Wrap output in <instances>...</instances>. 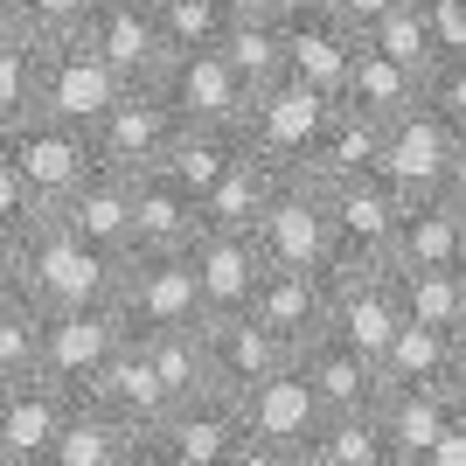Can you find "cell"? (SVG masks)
Returning a JSON list of instances; mask_svg holds the SVG:
<instances>
[{
  "instance_id": "obj_1",
  "label": "cell",
  "mask_w": 466,
  "mask_h": 466,
  "mask_svg": "<svg viewBox=\"0 0 466 466\" xmlns=\"http://www.w3.org/2000/svg\"><path fill=\"white\" fill-rule=\"evenodd\" d=\"M0 286L35 292L42 307H97V299H118L126 258L77 237L63 216H42L35 230L0 237Z\"/></svg>"
},
{
  "instance_id": "obj_2",
  "label": "cell",
  "mask_w": 466,
  "mask_h": 466,
  "mask_svg": "<svg viewBox=\"0 0 466 466\" xmlns=\"http://www.w3.org/2000/svg\"><path fill=\"white\" fill-rule=\"evenodd\" d=\"M147 466H251V418L237 390H202L181 397L154 431H147Z\"/></svg>"
},
{
  "instance_id": "obj_3",
  "label": "cell",
  "mask_w": 466,
  "mask_h": 466,
  "mask_svg": "<svg viewBox=\"0 0 466 466\" xmlns=\"http://www.w3.org/2000/svg\"><path fill=\"white\" fill-rule=\"evenodd\" d=\"M118 313H126V328H133V334L202 328V320H209V299H202L195 251H126Z\"/></svg>"
},
{
  "instance_id": "obj_4",
  "label": "cell",
  "mask_w": 466,
  "mask_h": 466,
  "mask_svg": "<svg viewBox=\"0 0 466 466\" xmlns=\"http://www.w3.org/2000/svg\"><path fill=\"white\" fill-rule=\"evenodd\" d=\"M0 154L28 175V188H35L42 209H63V202H70V195L105 167L97 133H91V126H77V118H56V112L28 118L21 133H0Z\"/></svg>"
},
{
  "instance_id": "obj_5",
  "label": "cell",
  "mask_w": 466,
  "mask_h": 466,
  "mask_svg": "<svg viewBox=\"0 0 466 466\" xmlns=\"http://www.w3.org/2000/svg\"><path fill=\"white\" fill-rule=\"evenodd\" d=\"M244 418H251V466H307L313 431L328 425V397L313 390L299 362L244 390Z\"/></svg>"
},
{
  "instance_id": "obj_6",
  "label": "cell",
  "mask_w": 466,
  "mask_h": 466,
  "mask_svg": "<svg viewBox=\"0 0 466 466\" xmlns=\"http://www.w3.org/2000/svg\"><path fill=\"white\" fill-rule=\"evenodd\" d=\"M258 244L272 251V265H299V272H328L341 258V237H334V188L307 167H286L272 209L258 216Z\"/></svg>"
},
{
  "instance_id": "obj_7",
  "label": "cell",
  "mask_w": 466,
  "mask_h": 466,
  "mask_svg": "<svg viewBox=\"0 0 466 466\" xmlns=\"http://www.w3.org/2000/svg\"><path fill=\"white\" fill-rule=\"evenodd\" d=\"M97 133V154H105V167H118V175H154V167H167V154H175V139L188 133V118L167 105V91L160 84H126V91L112 97V112L91 126Z\"/></svg>"
},
{
  "instance_id": "obj_8",
  "label": "cell",
  "mask_w": 466,
  "mask_h": 466,
  "mask_svg": "<svg viewBox=\"0 0 466 466\" xmlns=\"http://www.w3.org/2000/svg\"><path fill=\"white\" fill-rule=\"evenodd\" d=\"M133 341L118 299H97V307H49V341H42V376H56L70 397H91L105 362Z\"/></svg>"
},
{
  "instance_id": "obj_9",
  "label": "cell",
  "mask_w": 466,
  "mask_h": 466,
  "mask_svg": "<svg viewBox=\"0 0 466 466\" xmlns=\"http://www.w3.org/2000/svg\"><path fill=\"white\" fill-rule=\"evenodd\" d=\"M460 160H466V133L431 105V97H418L404 118H390L383 175L397 181L404 195H446L452 175H460Z\"/></svg>"
},
{
  "instance_id": "obj_10",
  "label": "cell",
  "mask_w": 466,
  "mask_h": 466,
  "mask_svg": "<svg viewBox=\"0 0 466 466\" xmlns=\"http://www.w3.org/2000/svg\"><path fill=\"white\" fill-rule=\"evenodd\" d=\"M341 97L320 91V84L307 77H279L272 91L251 97V118H244V133H251V147L265 160H279V167H307L313 147H320V133H328V118Z\"/></svg>"
},
{
  "instance_id": "obj_11",
  "label": "cell",
  "mask_w": 466,
  "mask_h": 466,
  "mask_svg": "<svg viewBox=\"0 0 466 466\" xmlns=\"http://www.w3.org/2000/svg\"><path fill=\"white\" fill-rule=\"evenodd\" d=\"M77 397L56 376H0V466H56V439Z\"/></svg>"
},
{
  "instance_id": "obj_12",
  "label": "cell",
  "mask_w": 466,
  "mask_h": 466,
  "mask_svg": "<svg viewBox=\"0 0 466 466\" xmlns=\"http://www.w3.org/2000/svg\"><path fill=\"white\" fill-rule=\"evenodd\" d=\"M334 188V237H341V258H390L397 251V230H404V209L410 195L370 167V175H349V181H328Z\"/></svg>"
},
{
  "instance_id": "obj_13",
  "label": "cell",
  "mask_w": 466,
  "mask_h": 466,
  "mask_svg": "<svg viewBox=\"0 0 466 466\" xmlns=\"http://www.w3.org/2000/svg\"><path fill=\"white\" fill-rule=\"evenodd\" d=\"M167 105H175L188 126H244L251 118V84L230 70L223 49H181L160 77Z\"/></svg>"
},
{
  "instance_id": "obj_14",
  "label": "cell",
  "mask_w": 466,
  "mask_h": 466,
  "mask_svg": "<svg viewBox=\"0 0 466 466\" xmlns=\"http://www.w3.org/2000/svg\"><path fill=\"white\" fill-rule=\"evenodd\" d=\"M118 91H126V77L112 70V56H105L91 35L49 42V84H42V112L77 118V126H97V118L112 112Z\"/></svg>"
},
{
  "instance_id": "obj_15",
  "label": "cell",
  "mask_w": 466,
  "mask_h": 466,
  "mask_svg": "<svg viewBox=\"0 0 466 466\" xmlns=\"http://www.w3.org/2000/svg\"><path fill=\"white\" fill-rule=\"evenodd\" d=\"M209 349H216V383L237 390V397L258 390L265 376H279L286 362H299V349H292L272 320H258L251 307L244 313H209Z\"/></svg>"
},
{
  "instance_id": "obj_16",
  "label": "cell",
  "mask_w": 466,
  "mask_h": 466,
  "mask_svg": "<svg viewBox=\"0 0 466 466\" xmlns=\"http://www.w3.org/2000/svg\"><path fill=\"white\" fill-rule=\"evenodd\" d=\"M84 35L112 56V70L126 84H160V77H167V63H175V42H167L160 15H154V7H133V0H105Z\"/></svg>"
},
{
  "instance_id": "obj_17",
  "label": "cell",
  "mask_w": 466,
  "mask_h": 466,
  "mask_svg": "<svg viewBox=\"0 0 466 466\" xmlns=\"http://www.w3.org/2000/svg\"><path fill=\"white\" fill-rule=\"evenodd\" d=\"M195 272H202L209 313H244L272 272V251L258 244V230H202L195 237Z\"/></svg>"
},
{
  "instance_id": "obj_18",
  "label": "cell",
  "mask_w": 466,
  "mask_h": 466,
  "mask_svg": "<svg viewBox=\"0 0 466 466\" xmlns=\"http://www.w3.org/2000/svg\"><path fill=\"white\" fill-rule=\"evenodd\" d=\"M209 230L202 223V195L188 181H175L167 167L139 175L133 195V251H195V237Z\"/></svg>"
},
{
  "instance_id": "obj_19",
  "label": "cell",
  "mask_w": 466,
  "mask_h": 466,
  "mask_svg": "<svg viewBox=\"0 0 466 466\" xmlns=\"http://www.w3.org/2000/svg\"><path fill=\"white\" fill-rule=\"evenodd\" d=\"M328 272H334V265H328ZM328 272L272 265V272H265V286H258V299H251V313H258V320H272L292 349L320 341V334H328V307H334V279H328Z\"/></svg>"
},
{
  "instance_id": "obj_20",
  "label": "cell",
  "mask_w": 466,
  "mask_h": 466,
  "mask_svg": "<svg viewBox=\"0 0 466 466\" xmlns=\"http://www.w3.org/2000/svg\"><path fill=\"white\" fill-rule=\"evenodd\" d=\"M299 370L313 376V390L328 397V410H376L383 404V362H376L370 349H355V341H341V334H320V341H307L299 349Z\"/></svg>"
},
{
  "instance_id": "obj_21",
  "label": "cell",
  "mask_w": 466,
  "mask_h": 466,
  "mask_svg": "<svg viewBox=\"0 0 466 466\" xmlns=\"http://www.w3.org/2000/svg\"><path fill=\"white\" fill-rule=\"evenodd\" d=\"M383 431L397 446V466H425V452L446 439V425L466 410V390L460 383H439V390H383Z\"/></svg>"
},
{
  "instance_id": "obj_22",
  "label": "cell",
  "mask_w": 466,
  "mask_h": 466,
  "mask_svg": "<svg viewBox=\"0 0 466 466\" xmlns=\"http://www.w3.org/2000/svg\"><path fill=\"white\" fill-rule=\"evenodd\" d=\"M56 466H147V431L133 418H118L112 404L77 397V410L56 439Z\"/></svg>"
},
{
  "instance_id": "obj_23",
  "label": "cell",
  "mask_w": 466,
  "mask_h": 466,
  "mask_svg": "<svg viewBox=\"0 0 466 466\" xmlns=\"http://www.w3.org/2000/svg\"><path fill=\"white\" fill-rule=\"evenodd\" d=\"M91 397H97V404H112L118 418H133L139 431H154L160 418L175 410V390H167V376H160L154 349H147V334H133V341L105 362V376H97Z\"/></svg>"
},
{
  "instance_id": "obj_24",
  "label": "cell",
  "mask_w": 466,
  "mask_h": 466,
  "mask_svg": "<svg viewBox=\"0 0 466 466\" xmlns=\"http://www.w3.org/2000/svg\"><path fill=\"white\" fill-rule=\"evenodd\" d=\"M223 56L230 70L258 91H272L279 77H292V21H279L272 7H258V0H237V21L230 35H223Z\"/></svg>"
},
{
  "instance_id": "obj_25",
  "label": "cell",
  "mask_w": 466,
  "mask_h": 466,
  "mask_svg": "<svg viewBox=\"0 0 466 466\" xmlns=\"http://www.w3.org/2000/svg\"><path fill=\"white\" fill-rule=\"evenodd\" d=\"M133 195H139V181L133 175H118V167H97L91 181H84L70 202H63V223L77 237H91V244H105V251H133Z\"/></svg>"
},
{
  "instance_id": "obj_26",
  "label": "cell",
  "mask_w": 466,
  "mask_h": 466,
  "mask_svg": "<svg viewBox=\"0 0 466 466\" xmlns=\"http://www.w3.org/2000/svg\"><path fill=\"white\" fill-rule=\"evenodd\" d=\"M42 84H49V42L21 21H0V133L42 118Z\"/></svg>"
},
{
  "instance_id": "obj_27",
  "label": "cell",
  "mask_w": 466,
  "mask_h": 466,
  "mask_svg": "<svg viewBox=\"0 0 466 466\" xmlns=\"http://www.w3.org/2000/svg\"><path fill=\"white\" fill-rule=\"evenodd\" d=\"M355 56H362V28H355V21H341L334 7H320V15H307V21H292V77H307V84H320V91L341 97Z\"/></svg>"
},
{
  "instance_id": "obj_28",
  "label": "cell",
  "mask_w": 466,
  "mask_h": 466,
  "mask_svg": "<svg viewBox=\"0 0 466 466\" xmlns=\"http://www.w3.org/2000/svg\"><path fill=\"white\" fill-rule=\"evenodd\" d=\"M279 181H286V167H279V160H265L258 147H244V154H237V167L216 181L209 195H202V223H209V230H258V216L272 209Z\"/></svg>"
},
{
  "instance_id": "obj_29",
  "label": "cell",
  "mask_w": 466,
  "mask_h": 466,
  "mask_svg": "<svg viewBox=\"0 0 466 466\" xmlns=\"http://www.w3.org/2000/svg\"><path fill=\"white\" fill-rule=\"evenodd\" d=\"M418 97H425V77L362 35V56H355L349 84H341V105H355V112H370V118H383V126H390V118H404Z\"/></svg>"
},
{
  "instance_id": "obj_30",
  "label": "cell",
  "mask_w": 466,
  "mask_h": 466,
  "mask_svg": "<svg viewBox=\"0 0 466 466\" xmlns=\"http://www.w3.org/2000/svg\"><path fill=\"white\" fill-rule=\"evenodd\" d=\"M460 258H466V216L452 209V195H410L390 265L410 272V265H460Z\"/></svg>"
},
{
  "instance_id": "obj_31",
  "label": "cell",
  "mask_w": 466,
  "mask_h": 466,
  "mask_svg": "<svg viewBox=\"0 0 466 466\" xmlns=\"http://www.w3.org/2000/svg\"><path fill=\"white\" fill-rule=\"evenodd\" d=\"M383 383H390V390H439V383H460V349H452V328L404 320V328H397V341L383 349Z\"/></svg>"
},
{
  "instance_id": "obj_32",
  "label": "cell",
  "mask_w": 466,
  "mask_h": 466,
  "mask_svg": "<svg viewBox=\"0 0 466 466\" xmlns=\"http://www.w3.org/2000/svg\"><path fill=\"white\" fill-rule=\"evenodd\" d=\"M383 139H390L383 118L355 112V105H334L328 133H320V147H313V160H307V175H320V181L370 175V167H383Z\"/></svg>"
},
{
  "instance_id": "obj_33",
  "label": "cell",
  "mask_w": 466,
  "mask_h": 466,
  "mask_svg": "<svg viewBox=\"0 0 466 466\" xmlns=\"http://www.w3.org/2000/svg\"><path fill=\"white\" fill-rule=\"evenodd\" d=\"M307 466H397L383 410H328V425L307 446Z\"/></svg>"
},
{
  "instance_id": "obj_34",
  "label": "cell",
  "mask_w": 466,
  "mask_h": 466,
  "mask_svg": "<svg viewBox=\"0 0 466 466\" xmlns=\"http://www.w3.org/2000/svg\"><path fill=\"white\" fill-rule=\"evenodd\" d=\"M251 147V133L244 126H188V133L175 139V154H167V175L188 181L195 195H209L216 181L237 167V154Z\"/></svg>"
},
{
  "instance_id": "obj_35",
  "label": "cell",
  "mask_w": 466,
  "mask_h": 466,
  "mask_svg": "<svg viewBox=\"0 0 466 466\" xmlns=\"http://www.w3.org/2000/svg\"><path fill=\"white\" fill-rule=\"evenodd\" d=\"M49 341V307L21 286H0V376H35Z\"/></svg>"
},
{
  "instance_id": "obj_36",
  "label": "cell",
  "mask_w": 466,
  "mask_h": 466,
  "mask_svg": "<svg viewBox=\"0 0 466 466\" xmlns=\"http://www.w3.org/2000/svg\"><path fill=\"white\" fill-rule=\"evenodd\" d=\"M397 292H404V313L425 320V328H460L466 313V272L460 265H397Z\"/></svg>"
},
{
  "instance_id": "obj_37",
  "label": "cell",
  "mask_w": 466,
  "mask_h": 466,
  "mask_svg": "<svg viewBox=\"0 0 466 466\" xmlns=\"http://www.w3.org/2000/svg\"><path fill=\"white\" fill-rule=\"evenodd\" d=\"M147 349H154L160 376H167V390L181 397H202V390H216V349H209V320L202 328H175V334H147Z\"/></svg>"
},
{
  "instance_id": "obj_38",
  "label": "cell",
  "mask_w": 466,
  "mask_h": 466,
  "mask_svg": "<svg viewBox=\"0 0 466 466\" xmlns=\"http://www.w3.org/2000/svg\"><path fill=\"white\" fill-rule=\"evenodd\" d=\"M370 42H376V49H390L397 63H410L418 77H431V70H439V35H431L425 0H404V7H390V15L370 28Z\"/></svg>"
},
{
  "instance_id": "obj_39",
  "label": "cell",
  "mask_w": 466,
  "mask_h": 466,
  "mask_svg": "<svg viewBox=\"0 0 466 466\" xmlns=\"http://www.w3.org/2000/svg\"><path fill=\"white\" fill-rule=\"evenodd\" d=\"M230 21H237V0H167L160 7V28L175 42V56L181 49H223Z\"/></svg>"
},
{
  "instance_id": "obj_40",
  "label": "cell",
  "mask_w": 466,
  "mask_h": 466,
  "mask_svg": "<svg viewBox=\"0 0 466 466\" xmlns=\"http://www.w3.org/2000/svg\"><path fill=\"white\" fill-rule=\"evenodd\" d=\"M97 7H105V0H0V21L35 28L42 42H63V35H84Z\"/></svg>"
},
{
  "instance_id": "obj_41",
  "label": "cell",
  "mask_w": 466,
  "mask_h": 466,
  "mask_svg": "<svg viewBox=\"0 0 466 466\" xmlns=\"http://www.w3.org/2000/svg\"><path fill=\"white\" fill-rule=\"evenodd\" d=\"M425 97L466 133V49H460V56H439V70L425 77Z\"/></svg>"
},
{
  "instance_id": "obj_42",
  "label": "cell",
  "mask_w": 466,
  "mask_h": 466,
  "mask_svg": "<svg viewBox=\"0 0 466 466\" xmlns=\"http://www.w3.org/2000/svg\"><path fill=\"white\" fill-rule=\"evenodd\" d=\"M431 35H439V56H460L466 49V0H425Z\"/></svg>"
},
{
  "instance_id": "obj_43",
  "label": "cell",
  "mask_w": 466,
  "mask_h": 466,
  "mask_svg": "<svg viewBox=\"0 0 466 466\" xmlns=\"http://www.w3.org/2000/svg\"><path fill=\"white\" fill-rule=\"evenodd\" d=\"M390 7H404V0H334V15H341V21H355V28H362V35H370L376 21L390 15Z\"/></svg>"
},
{
  "instance_id": "obj_44",
  "label": "cell",
  "mask_w": 466,
  "mask_h": 466,
  "mask_svg": "<svg viewBox=\"0 0 466 466\" xmlns=\"http://www.w3.org/2000/svg\"><path fill=\"white\" fill-rule=\"evenodd\" d=\"M258 7H272L279 21H307V15H320V7H334V0H258Z\"/></svg>"
},
{
  "instance_id": "obj_45",
  "label": "cell",
  "mask_w": 466,
  "mask_h": 466,
  "mask_svg": "<svg viewBox=\"0 0 466 466\" xmlns=\"http://www.w3.org/2000/svg\"><path fill=\"white\" fill-rule=\"evenodd\" d=\"M446 195H452V209L466 216V160H460V175H452V188H446Z\"/></svg>"
},
{
  "instance_id": "obj_46",
  "label": "cell",
  "mask_w": 466,
  "mask_h": 466,
  "mask_svg": "<svg viewBox=\"0 0 466 466\" xmlns=\"http://www.w3.org/2000/svg\"><path fill=\"white\" fill-rule=\"evenodd\" d=\"M452 349H460V376H466V313H460V328H452Z\"/></svg>"
},
{
  "instance_id": "obj_47",
  "label": "cell",
  "mask_w": 466,
  "mask_h": 466,
  "mask_svg": "<svg viewBox=\"0 0 466 466\" xmlns=\"http://www.w3.org/2000/svg\"><path fill=\"white\" fill-rule=\"evenodd\" d=\"M133 7H154V15H160V7H167V0H133Z\"/></svg>"
},
{
  "instance_id": "obj_48",
  "label": "cell",
  "mask_w": 466,
  "mask_h": 466,
  "mask_svg": "<svg viewBox=\"0 0 466 466\" xmlns=\"http://www.w3.org/2000/svg\"><path fill=\"white\" fill-rule=\"evenodd\" d=\"M460 272H466V258H460Z\"/></svg>"
},
{
  "instance_id": "obj_49",
  "label": "cell",
  "mask_w": 466,
  "mask_h": 466,
  "mask_svg": "<svg viewBox=\"0 0 466 466\" xmlns=\"http://www.w3.org/2000/svg\"><path fill=\"white\" fill-rule=\"evenodd\" d=\"M460 390H466V376H460Z\"/></svg>"
}]
</instances>
